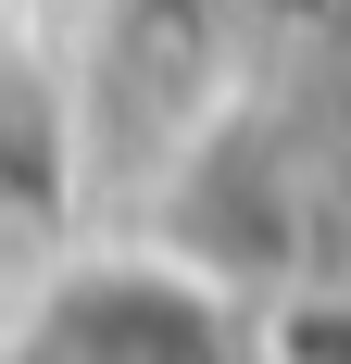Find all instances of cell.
Masks as SVG:
<instances>
[{"instance_id":"6da1fadb","label":"cell","mask_w":351,"mask_h":364,"mask_svg":"<svg viewBox=\"0 0 351 364\" xmlns=\"http://www.w3.org/2000/svg\"><path fill=\"white\" fill-rule=\"evenodd\" d=\"M13 364H251V352L176 277H75L63 301H38Z\"/></svg>"}]
</instances>
